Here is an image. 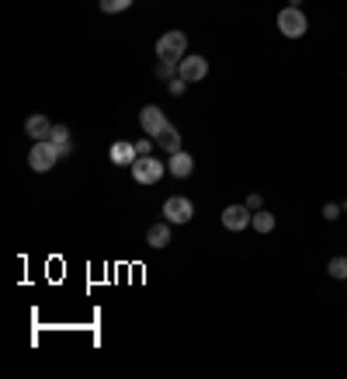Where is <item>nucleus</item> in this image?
Masks as SVG:
<instances>
[{
  "mask_svg": "<svg viewBox=\"0 0 347 379\" xmlns=\"http://www.w3.org/2000/svg\"><path fill=\"white\" fill-rule=\"evenodd\" d=\"M157 56L180 63V60L187 56V35H184V32H167V35H160V39H157Z\"/></svg>",
  "mask_w": 347,
  "mask_h": 379,
  "instance_id": "f03ea898",
  "label": "nucleus"
},
{
  "mask_svg": "<svg viewBox=\"0 0 347 379\" xmlns=\"http://www.w3.org/2000/svg\"><path fill=\"white\" fill-rule=\"evenodd\" d=\"M205 74H208V63H205V56H184V60L177 63V77H184L187 84L201 81Z\"/></svg>",
  "mask_w": 347,
  "mask_h": 379,
  "instance_id": "0eeeda50",
  "label": "nucleus"
},
{
  "mask_svg": "<svg viewBox=\"0 0 347 379\" xmlns=\"http://www.w3.org/2000/svg\"><path fill=\"white\" fill-rule=\"evenodd\" d=\"M260 205H264V198H260V195H247V209H250V212H257Z\"/></svg>",
  "mask_w": 347,
  "mask_h": 379,
  "instance_id": "4be33fe9",
  "label": "nucleus"
},
{
  "mask_svg": "<svg viewBox=\"0 0 347 379\" xmlns=\"http://www.w3.org/2000/svg\"><path fill=\"white\" fill-rule=\"evenodd\" d=\"M49 139H52L56 146H63V143H70V129H66V125H52V132H49Z\"/></svg>",
  "mask_w": 347,
  "mask_h": 379,
  "instance_id": "a211bd4d",
  "label": "nucleus"
},
{
  "mask_svg": "<svg viewBox=\"0 0 347 379\" xmlns=\"http://www.w3.org/2000/svg\"><path fill=\"white\" fill-rule=\"evenodd\" d=\"M24 132H28L31 139H49L52 125H49V118H45V115H31V118L24 122Z\"/></svg>",
  "mask_w": 347,
  "mask_h": 379,
  "instance_id": "f8f14e48",
  "label": "nucleus"
},
{
  "mask_svg": "<svg viewBox=\"0 0 347 379\" xmlns=\"http://www.w3.org/2000/svg\"><path fill=\"white\" fill-rule=\"evenodd\" d=\"M146 240H150V247H157V251L167 247V244H171V223H167V219H164V223H153L150 233H146Z\"/></svg>",
  "mask_w": 347,
  "mask_h": 379,
  "instance_id": "ddd939ff",
  "label": "nucleus"
},
{
  "mask_svg": "<svg viewBox=\"0 0 347 379\" xmlns=\"http://www.w3.org/2000/svg\"><path fill=\"white\" fill-rule=\"evenodd\" d=\"M153 143H157L160 150H167V153H177V150H180V132H177L174 125H164V129L153 136Z\"/></svg>",
  "mask_w": 347,
  "mask_h": 379,
  "instance_id": "9b49d317",
  "label": "nucleus"
},
{
  "mask_svg": "<svg viewBox=\"0 0 347 379\" xmlns=\"http://www.w3.org/2000/svg\"><path fill=\"white\" fill-rule=\"evenodd\" d=\"M111 164L115 167H132L136 160H139V153H136V143H129V139H118L115 146H111Z\"/></svg>",
  "mask_w": 347,
  "mask_h": 379,
  "instance_id": "1a4fd4ad",
  "label": "nucleus"
},
{
  "mask_svg": "<svg viewBox=\"0 0 347 379\" xmlns=\"http://www.w3.org/2000/svg\"><path fill=\"white\" fill-rule=\"evenodd\" d=\"M157 77L160 81H174L177 77V60H160L157 63Z\"/></svg>",
  "mask_w": 347,
  "mask_h": 379,
  "instance_id": "2eb2a0df",
  "label": "nucleus"
},
{
  "mask_svg": "<svg viewBox=\"0 0 347 379\" xmlns=\"http://www.w3.org/2000/svg\"><path fill=\"white\" fill-rule=\"evenodd\" d=\"M344 212H347V202H344Z\"/></svg>",
  "mask_w": 347,
  "mask_h": 379,
  "instance_id": "5701e85b",
  "label": "nucleus"
},
{
  "mask_svg": "<svg viewBox=\"0 0 347 379\" xmlns=\"http://www.w3.org/2000/svg\"><path fill=\"white\" fill-rule=\"evenodd\" d=\"M330 279H344L347 282V258H334L330 261Z\"/></svg>",
  "mask_w": 347,
  "mask_h": 379,
  "instance_id": "f3484780",
  "label": "nucleus"
},
{
  "mask_svg": "<svg viewBox=\"0 0 347 379\" xmlns=\"http://www.w3.org/2000/svg\"><path fill=\"white\" fill-rule=\"evenodd\" d=\"M59 157H63V153H59V146H56L52 139H35V146H31V153H28V167L38 171V174H45V171L56 167Z\"/></svg>",
  "mask_w": 347,
  "mask_h": 379,
  "instance_id": "f257e3e1",
  "label": "nucleus"
},
{
  "mask_svg": "<svg viewBox=\"0 0 347 379\" xmlns=\"http://www.w3.org/2000/svg\"><path fill=\"white\" fill-rule=\"evenodd\" d=\"M164 171H167V167H164L153 153H150V157H139V160L132 164V178H136L139 185H157V181L164 178Z\"/></svg>",
  "mask_w": 347,
  "mask_h": 379,
  "instance_id": "20e7f679",
  "label": "nucleus"
},
{
  "mask_svg": "<svg viewBox=\"0 0 347 379\" xmlns=\"http://www.w3.org/2000/svg\"><path fill=\"white\" fill-rule=\"evenodd\" d=\"M167 84H171V95H184V84H187V81H184V77H174Z\"/></svg>",
  "mask_w": 347,
  "mask_h": 379,
  "instance_id": "412c9836",
  "label": "nucleus"
},
{
  "mask_svg": "<svg viewBox=\"0 0 347 379\" xmlns=\"http://www.w3.org/2000/svg\"><path fill=\"white\" fill-rule=\"evenodd\" d=\"M139 125H143V132H146V136L153 139V136H157V132H160L164 125H171V122H167V115H164V111H160L157 104H146V108L139 111Z\"/></svg>",
  "mask_w": 347,
  "mask_h": 379,
  "instance_id": "6e6552de",
  "label": "nucleus"
},
{
  "mask_svg": "<svg viewBox=\"0 0 347 379\" xmlns=\"http://www.w3.org/2000/svg\"><path fill=\"white\" fill-rule=\"evenodd\" d=\"M129 7H132V0H101V11L104 14H122Z\"/></svg>",
  "mask_w": 347,
  "mask_h": 379,
  "instance_id": "dca6fc26",
  "label": "nucleus"
},
{
  "mask_svg": "<svg viewBox=\"0 0 347 379\" xmlns=\"http://www.w3.org/2000/svg\"><path fill=\"white\" fill-rule=\"evenodd\" d=\"M250 226H254L257 233H271V230H274V216H271V212H264V209H257Z\"/></svg>",
  "mask_w": 347,
  "mask_h": 379,
  "instance_id": "4468645a",
  "label": "nucleus"
},
{
  "mask_svg": "<svg viewBox=\"0 0 347 379\" xmlns=\"http://www.w3.org/2000/svg\"><path fill=\"white\" fill-rule=\"evenodd\" d=\"M250 223H254V212H250L247 205H226V209H222V226H226V230L240 233V230L250 226Z\"/></svg>",
  "mask_w": 347,
  "mask_h": 379,
  "instance_id": "423d86ee",
  "label": "nucleus"
},
{
  "mask_svg": "<svg viewBox=\"0 0 347 379\" xmlns=\"http://www.w3.org/2000/svg\"><path fill=\"white\" fill-rule=\"evenodd\" d=\"M341 212H344V205H337V202H327L323 205V219H337Z\"/></svg>",
  "mask_w": 347,
  "mask_h": 379,
  "instance_id": "6ab92c4d",
  "label": "nucleus"
},
{
  "mask_svg": "<svg viewBox=\"0 0 347 379\" xmlns=\"http://www.w3.org/2000/svg\"><path fill=\"white\" fill-rule=\"evenodd\" d=\"M167 171H171L174 178H187V174L194 171V160H191V153H184V150L171 153V160H167Z\"/></svg>",
  "mask_w": 347,
  "mask_h": 379,
  "instance_id": "9d476101",
  "label": "nucleus"
},
{
  "mask_svg": "<svg viewBox=\"0 0 347 379\" xmlns=\"http://www.w3.org/2000/svg\"><path fill=\"white\" fill-rule=\"evenodd\" d=\"M153 146H157L153 139H139V143H136V153H139V157H150V153H153Z\"/></svg>",
  "mask_w": 347,
  "mask_h": 379,
  "instance_id": "aec40b11",
  "label": "nucleus"
},
{
  "mask_svg": "<svg viewBox=\"0 0 347 379\" xmlns=\"http://www.w3.org/2000/svg\"><path fill=\"white\" fill-rule=\"evenodd\" d=\"M191 216H194L191 198H184V195H171V198L164 202V219H167V223H191Z\"/></svg>",
  "mask_w": 347,
  "mask_h": 379,
  "instance_id": "39448f33",
  "label": "nucleus"
},
{
  "mask_svg": "<svg viewBox=\"0 0 347 379\" xmlns=\"http://www.w3.org/2000/svg\"><path fill=\"white\" fill-rule=\"evenodd\" d=\"M278 28H281V35L285 39H302L306 35V28H309V21H306V14L299 11V7H285L281 14H278Z\"/></svg>",
  "mask_w": 347,
  "mask_h": 379,
  "instance_id": "7ed1b4c3",
  "label": "nucleus"
}]
</instances>
